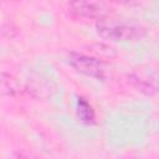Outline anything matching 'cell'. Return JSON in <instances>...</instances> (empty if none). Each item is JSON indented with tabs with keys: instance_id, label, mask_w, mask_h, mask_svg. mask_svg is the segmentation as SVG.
<instances>
[{
	"instance_id": "cell-5",
	"label": "cell",
	"mask_w": 159,
	"mask_h": 159,
	"mask_svg": "<svg viewBox=\"0 0 159 159\" xmlns=\"http://www.w3.org/2000/svg\"><path fill=\"white\" fill-rule=\"evenodd\" d=\"M76 111H77V116L80 118L81 122L86 123V124H93L96 123L97 116H96V111L92 107V104L82 96L77 97V103H76Z\"/></svg>"
},
{
	"instance_id": "cell-4",
	"label": "cell",
	"mask_w": 159,
	"mask_h": 159,
	"mask_svg": "<svg viewBox=\"0 0 159 159\" xmlns=\"http://www.w3.org/2000/svg\"><path fill=\"white\" fill-rule=\"evenodd\" d=\"M128 83L144 96L152 97L159 93V77L150 71H132L127 75Z\"/></svg>"
},
{
	"instance_id": "cell-6",
	"label": "cell",
	"mask_w": 159,
	"mask_h": 159,
	"mask_svg": "<svg viewBox=\"0 0 159 159\" xmlns=\"http://www.w3.org/2000/svg\"><path fill=\"white\" fill-rule=\"evenodd\" d=\"M15 159H37L35 157H31L29 154H25V153H16V157Z\"/></svg>"
},
{
	"instance_id": "cell-3",
	"label": "cell",
	"mask_w": 159,
	"mask_h": 159,
	"mask_svg": "<svg viewBox=\"0 0 159 159\" xmlns=\"http://www.w3.org/2000/svg\"><path fill=\"white\" fill-rule=\"evenodd\" d=\"M67 62L75 71L93 80L103 81L107 77L106 65L101 57L78 51H70L67 53Z\"/></svg>"
},
{
	"instance_id": "cell-2",
	"label": "cell",
	"mask_w": 159,
	"mask_h": 159,
	"mask_svg": "<svg viewBox=\"0 0 159 159\" xmlns=\"http://www.w3.org/2000/svg\"><path fill=\"white\" fill-rule=\"evenodd\" d=\"M113 6L104 1H71L66 5V14L75 21H94L98 22L112 16Z\"/></svg>"
},
{
	"instance_id": "cell-1",
	"label": "cell",
	"mask_w": 159,
	"mask_h": 159,
	"mask_svg": "<svg viewBox=\"0 0 159 159\" xmlns=\"http://www.w3.org/2000/svg\"><path fill=\"white\" fill-rule=\"evenodd\" d=\"M97 35L108 42H129L145 37L147 29L138 21L106 17L94 24Z\"/></svg>"
}]
</instances>
